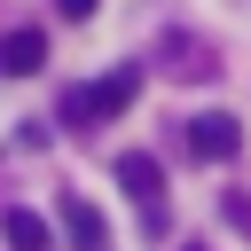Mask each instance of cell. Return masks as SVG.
<instances>
[{
    "label": "cell",
    "instance_id": "6da1fadb",
    "mask_svg": "<svg viewBox=\"0 0 251 251\" xmlns=\"http://www.w3.org/2000/svg\"><path fill=\"white\" fill-rule=\"evenodd\" d=\"M141 94V71L133 63H118L110 78H86V86H71L63 94V126H110V118H126V102Z\"/></svg>",
    "mask_w": 251,
    "mask_h": 251
},
{
    "label": "cell",
    "instance_id": "7a4b0ae2",
    "mask_svg": "<svg viewBox=\"0 0 251 251\" xmlns=\"http://www.w3.org/2000/svg\"><path fill=\"white\" fill-rule=\"evenodd\" d=\"M118 188H126L149 220H165V165H157L149 149H126V157H118Z\"/></svg>",
    "mask_w": 251,
    "mask_h": 251
},
{
    "label": "cell",
    "instance_id": "3957f363",
    "mask_svg": "<svg viewBox=\"0 0 251 251\" xmlns=\"http://www.w3.org/2000/svg\"><path fill=\"white\" fill-rule=\"evenodd\" d=\"M188 149H196L204 165H227V157L243 149V126H235L227 110H204V118H188Z\"/></svg>",
    "mask_w": 251,
    "mask_h": 251
},
{
    "label": "cell",
    "instance_id": "277c9868",
    "mask_svg": "<svg viewBox=\"0 0 251 251\" xmlns=\"http://www.w3.org/2000/svg\"><path fill=\"white\" fill-rule=\"evenodd\" d=\"M39 63H47V31H31V24L0 31V78H31Z\"/></svg>",
    "mask_w": 251,
    "mask_h": 251
},
{
    "label": "cell",
    "instance_id": "5b68a950",
    "mask_svg": "<svg viewBox=\"0 0 251 251\" xmlns=\"http://www.w3.org/2000/svg\"><path fill=\"white\" fill-rule=\"evenodd\" d=\"M0 235H8V251H55V227H47L31 204H8V212H0Z\"/></svg>",
    "mask_w": 251,
    "mask_h": 251
},
{
    "label": "cell",
    "instance_id": "8992f818",
    "mask_svg": "<svg viewBox=\"0 0 251 251\" xmlns=\"http://www.w3.org/2000/svg\"><path fill=\"white\" fill-rule=\"evenodd\" d=\"M63 235H71L78 251H110V227H102V212H94L86 196H63Z\"/></svg>",
    "mask_w": 251,
    "mask_h": 251
},
{
    "label": "cell",
    "instance_id": "52a82bcc",
    "mask_svg": "<svg viewBox=\"0 0 251 251\" xmlns=\"http://www.w3.org/2000/svg\"><path fill=\"white\" fill-rule=\"evenodd\" d=\"M165 55H173V78H212V71H220V63H212V47H196L188 31H173V39H165Z\"/></svg>",
    "mask_w": 251,
    "mask_h": 251
},
{
    "label": "cell",
    "instance_id": "ba28073f",
    "mask_svg": "<svg viewBox=\"0 0 251 251\" xmlns=\"http://www.w3.org/2000/svg\"><path fill=\"white\" fill-rule=\"evenodd\" d=\"M55 8H63V16H71V24H86V16H94V8H102V0H55Z\"/></svg>",
    "mask_w": 251,
    "mask_h": 251
}]
</instances>
